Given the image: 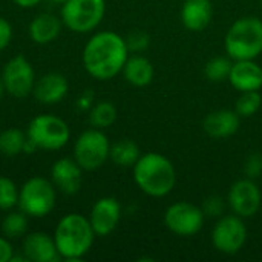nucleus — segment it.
Instances as JSON below:
<instances>
[{
	"label": "nucleus",
	"mask_w": 262,
	"mask_h": 262,
	"mask_svg": "<svg viewBox=\"0 0 262 262\" xmlns=\"http://www.w3.org/2000/svg\"><path fill=\"white\" fill-rule=\"evenodd\" d=\"M2 83L5 88V92L15 97L23 98L32 94L35 86V71L31 64V61L18 54L8 60L2 69Z\"/></svg>",
	"instance_id": "nucleus-9"
},
{
	"label": "nucleus",
	"mask_w": 262,
	"mask_h": 262,
	"mask_svg": "<svg viewBox=\"0 0 262 262\" xmlns=\"http://www.w3.org/2000/svg\"><path fill=\"white\" fill-rule=\"evenodd\" d=\"M140 157H141L140 147L132 140L124 138L111 144L109 160L120 167H134V164L140 160Z\"/></svg>",
	"instance_id": "nucleus-22"
},
{
	"label": "nucleus",
	"mask_w": 262,
	"mask_h": 262,
	"mask_svg": "<svg viewBox=\"0 0 262 262\" xmlns=\"http://www.w3.org/2000/svg\"><path fill=\"white\" fill-rule=\"evenodd\" d=\"M28 140L41 150H60L71 140L68 123L52 114H40L34 117L26 129Z\"/></svg>",
	"instance_id": "nucleus-6"
},
{
	"label": "nucleus",
	"mask_w": 262,
	"mask_h": 262,
	"mask_svg": "<svg viewBox=\"0 0 262 262\" xmlns=\"http://www.w3.org/2000/svg\"><path fill=\"white\" fill-rule=\"evenodd\" d=\"M261 2H262V0H261Z\"/></svg>",
	"instance_id": "nucleus-38"
},
{
	"label": "nucleus",
	"mask_w": 262,
	"mask_h": 262,
	"mask_svg": "<svg viewBox=\"0 0 262 262\" xmlns=\"http://www.w3.org/2000/svg\"><path fill=\"white\" fill-rule=\"evenodd\" d=\"M49 3H52V5H58V6H61V5H64L68 0H48Z\"/></svg>",
	"instance_id": "nucleus-36"
},
{
	"label": "nucleus",
	"mask_w": 262,
	"mask_h": 262,
	"mask_svg": "<svg viewBox=\"0 0 262 262\" xmlns=\"http://www.w3.org/2000/svg\"><path fill=\"white\" fill-rule=\"evenodd\" d=\"M51 181L64 195H75L81 189L83 169L74 158H60L52 164Z\"/></svg>",
	"instance_id": "nucleus-14"
},
{
	"label": "nucleus",
	"mask_w": 262,
	"mask_h": 262,
	"mask_svg": "<svg viewBox=\"0 0 262 262\" xmlns=\"http://www.w3.org/2000/svg\"><path fill=\"white\" fill-rule=\"evenodd\" d=\"M132 169L134 181L138 189L152 198H163L169 195L177 184L175 166L161 154L149 152L141 155Z\"/></svg>",
	"instance_id": "nucleus-3"
},
{
	"label": "nucleus",
	"mask_w": 262,
	"mask_h": 262,
	"mask_svg": "<svg viewBox=\"0 0 262 262\" xmlns=\"http://www.w3.org/2000/svg\"><path fill=\"white\" fill-rule=\"evenodd\" d=\"M17 204H18V187L11 178L0 175V210L9 212Z\"/></svg>",
	"instance_id": "nucleus-28"
},
{
	"label": "nucleus",
	"mask_w": 262,
	"mask_h": 262,
	"mask_svg": "<svg viewBox=\"0 0 262 262\" xmlns=\"http://www.w3.org/2000/svg\"><path fill=\"white\" fill-rule=\"evenodd\" d=\"M14 255V247L11 244V239L0 235V262H9Z\"/></svg>",
	"instance_id": "nucleus-33"
},
{
	"label": "nucleus",
	"mask_w": 262,
	"mask_h": 262,
	"mask_svg": "<svg viewBox=\"0 0 262 262\" xmlns=\"http://www.w3.org/2000/svg\"><path fill=\"white\" fill-rule=\"evenodd\" d=\"M2 235L9 239H18L26 235L28 230V216L18 209V212L9 210L2 220L0 226Z\"/></svg>",
	"instance_id": "nucleus-25"
},
{
	"label": "nucleus",
	"mask_w": 262,
	"mask_h": 262,
	"mask_svg": "<svg viewBox=\"0 0 262 262\" xmlns=\"http://www.w3.org/2000/svg\"><path fill=\"white\" fill-rule=\"evenodd\" d=\"M63 26L77 34H89L98 28L106 12V0H68L60 6Z\"/></svg>",
	"instance_id": "nucleus-7"
},
{
	"label": "nucleus",
	"mask_w": 262,
	"mask_h": 262,
	"mask_svg": "<svg viewBox=\"0 0 262 262\" xmlns=\"http://www.w3.org/2000/svg\"><path fill=\"white\" fill-rule=\"evenodd\" d=\"M261 104L262 97L259 91L241 92V95L238 97L235 103V112L243 118H249V117H253L261 109Z\"/></svg>",
	"instance_id": "nucleus-26"
},
{
	"label": "nucleus",
	"mask_w": 262,
	"mask_h": 262,
	"mask_svg": "<svg viewBox=\"0 0 262 262\" xmlns=\"http://www.w3.org/2000/svg\"><path fill=\"white\" fill-rule=\"evenodd\" d=\"M117 120V107L114 106V103L103 100L98 101L95 104H92V107L89 109V123L92 127L97 129H106L111 127Z\"/></svg>",
	"instance_id": "nucleus-23"
},
{
	"label": "nucleus",
	"mask_w": 262,
	"mask_h": 262,
	"mask_svg": "<svg viewBox=\"0 0 262 262\" xmlns=\"http://www.w3.org/2000/svg\"><path fill=\"white\" fill-rule=\"evenodd\" d=\"M68 91H69L68 78L63 74L49 72L37 78L32 95L38 103L45 106H54L68 95Z\"/></svg>",
	"instance_id": "nucleus-16"
},
{
	"label": "nucleus",
	"mask_w": 262,
	"mask_h": 262,
	"mask_svg": "<svg viewBox=\"0 0 262 262\" xmlns=\"http://www.w3.org/2000/svg\"><path fill=\"white\" fill-rule=\"evenodd\" d=\"M226 52L232 60H255L262 52V20L258 17L238 18L227 31Z\"/></svg>",
	"instance_id": "nucleus-4"
},
{
	"label": "nucleus",
	"mask_w": 262,
	"mask_h": 262,
	"mask_svg": "<svg viewBox=\"0 0 262 262\" xmlns=\"http://www.w3.org/2000/svg\"><path fill=\"white\" fill-rule=\"evenodd\" d=\"M204 216L206 215L201 207L187 201H180L169 206L164 213V224L178 236H192L201 230Z\"/></svg>",
	"instance_id": "nucleus-11"
},
{
	"label": "nucleus",
	"mask_w": 262,
	"mask_h": 262,
	"mask_svg": "<svg viewBox=\"0 0 262 262\" xmlns=\"http://www.w3.org/2000/svg\"><path fill=\"white\" fill-rule=\"evenodd\" d=\"M129 57L126 38L114 31L95 32L83 48V66L86 72L100 81L112 80L123 71Z\"/></svg>",
	"instance_id": "nucleus-1"
},
{
	"label": "nucleus",
	"mask_w": 262,
	"mask_h": 262,
	"mask_svg": "<svg viewBox=\"0 0 262 262\" xmlns=\"http://www.w3.org/2000/svg\"><path fill=\"white\" fill-rule=\"evenodd\" d=\"M224 203L220 196H209L203 204V212L207 216H220L223 213Z\"/></svg>",
	"instance_id": "nucleus-31"
},
{
	"label": "nucleus",
	"mask_w": 262,
	"mask_h": 262,
	"mask_svg": "<svg viewBox=\"0 0 262 262\" xmlns=\"http://www.w3.org/2000/svg\"><path fill=\"white\" fill-rule=\"evenodd\" d=\"M213 17V5L210 0H186L181 8L183 26L192 32L206 29Z\"/></svg>",
	"instance_id": "nucleus-19"
},
{
	"label": "nucleus",
	"mask_w": 262,
	"mask_h": 262,
	"mask_svg": "<svg viewBox=\"0 0 262 262\" xmlns=\"http://www.w3.org/2000/svg\"><path fill=\"white\" fill-rule=\"evenodd\" d=\"M262 172V157L259 154H252L244 163V173L247 178H256Z\"/></svg>",
	"instance_id": "nucleus-30"
},
{
	"label": "nucleus",
	"mask_w": 262,
	"mask_h": 262,
	"mask_svg": "<svg viewBox=\"0 0 262 262\" xmlns=\"http://www.w3.org/2000/svg\"><path fill=\"white\" fill-rule=\"evenodd\" d=\"M12 2L23 9H31V8H35L41 0H12Z\"/></svg>",
	"instance_id": "nucleus-35"
},
{
	"label": "nucleus",
	"mask_w": 262,
	"mask_h": 262,
	"mask_svg": "<svg viewBox=\"0 0 262 262\" xmlns=\"http://www.w3.org/2000/svg\"><path fill=\"white\" fill-rule=\"evenodd\" d=\"M3 94H5V88H3V83H2V77H0V100H2V97H3Z\"/></svg>",
	"instance_id": "nucleus-37"
},
{
	"label": "nucleus",
	"mask_w": 262,
	"mask_h": 262,
	"mask_svg": "<svg viewBox=\"0 0 262 262\" xmlns=\"http://www.w3.org/2000/svg\"><path fill=\"white\" fill-rule=\"evenodd\" d=\"M229 81L239 92L259 91L262 88V68L255 60H233Z\"/></svg>",
	"instance_id": "nucleus-17"
},
{
	"label": "nucleus",
	"mask_w": 262,
	"mask_h": 262,
	"mask_svg": "<svg viewBox=\"0 0 262 262\" xmlns=\"http://www.w3.org/2000/svg\"><path fill=\"white\" fill-rule=\"evenodd\" d=\"M247 241V227L241 216H223L212 230L213 247L224 255H236Z\"/></svg>",
	"instance_id": "nucleus-10"
},
{
	"label": "nucleus",
	"mask_w": 262,
	"mask_h": 262,
	"mask_svg": "<svg viewBox=\"0 0 262 262\" xmlns=\"http://www.w3.org/2000/svg\"><path fill=\"white\" fill-rule=\"evenodd\" d=\"M232 63L233 61H232L230 57H227V58L226 57H215V58L209 60L206 63V68H204V74H206L207 80L213 81V83L229 80Z\"/></svg>",
	"instance_id": "nucleus-27"
},
{
	"label": "nucleus",
	"mask_w": 262,
	"mask_h": 262,
	"mask_svg": "<svg viewBox=\"0 0 262 262\" xmlns=\"http://www.w3.org/2000/svg\"><path fill=\"white\" fill-rule=\"evenodd\" d=\"M57 201V189L45 177H31L18 189V209L28 218L48 216Z\"/></svg>",
	"instance_id": "nucleus-5"
},
{
	"label": "nucleus",
	"mask_w": 262,
	"mask_h": 262,
	"mask_svg": "<svg viewBox=\"0 0 262 262\" xmlns=\"http://www.w3.org/2000/svg\"><path fill=\"white\" fill-rule=\"evenodd\" d=\"M121 220V206L118 200L112 196H103L94 203L89 223L97 236H107L111 235Z\"/></svg>",
	"instance_id": "nucleus-13"
},
{
	"label": "nucleus",
	"mask_w": 262,
	"mask_h": 262,
	"mask_svg": "<svg viewBox=\"0 0 262 262\" xmlns=\"http://www.w3.org/2000/svg\"><path fill=\"white\" fill-rule=\"evenodd\" d=\"M61 29H63L61 18H58L51 12H40L31 20L28 26V34L35 45H49L58 38Z\"/></svg>",
	"instance_id": "nucleus-20"
},
{
	"label": "nucleus",
	"mask_w": 262,
	"mask_h": 262,
	"mask_svg": "<svg viewBox=\"0 0 262 262\" xmlns=\"http://www.w3.org/2000/svg\"><path fill=\"white\" fill-rule=\"evenodd\" d=\"M109 152L111 143L106 134L97 127L81 132L74 143V160L88 172L100 169L109 160Z\"/></svg>",
	"instance_id": "nucleus-8"
},
{
	"label": "nucleus",
	"mask_w": 262,
	"mask_h": 262,
	"mask_svg": "<svg viewBox=\"0 0 262 262\" xmlns=\"http://www.w3.org/2000/svg\"><path fill=\"white\" fill-rule=\"evenodd\" d=\"M126 45H127L129 51L138 52V51H143V49L147 48L149 37H147V34H144L141 31H135V32L129 34V37L126 38Z\"/></svg>",
	"instance_id": "nucleus-29"
},
{
	"label": "nucleus",
	"mask_w": 262,
	"mask_h": 262,
	"mask_svg": "<svg viewBox=\"0 0 262 262\" xmlns=\"http://www.w3.org/2000/svg\"><path fill=\"white\" fill-rule=\"evenodd\" d=\"M239 115L230 109H220L209 114L203 121L204 132L216 140L229 138L239 129Z\"/></svg>",
	"instance_id": "nucleus-18"
},
{
	"label": "nucleus",
	"mask_w": 262,
	"mask_h": 262,
	"mask_svg": "<svg viewBox=\"0 0 262 262\" xmlns=\"http://www.w3.org/2000/svg\"><path fill=\"white\" fill-rule=\"evenodd\" d=\"M28 137L17 127H9L0 132V154L5 157H17L23 154Z\"/></svg>",
	"instance_id": "nucleus-24"
},
{
	"label": "nucleus",
	"mask_w": 262,
	"mask_h": 262,
	"mask_svg": "<svg viewBox=\"0 0 262 262\" xmlns=\"http://www.w3.org/2000/svg\"><path fill=\"white\" fill-rule=\"evenodd\" d=\"M261 190L252 178L238 180L229 190V206L241 218L255 216L261 207Z\"/></svg>",
	"instance_id": "nucleus-12"
},
{
	"label": "nucleus",
	"mask_w": 262,
	"mask_h": 262,
	"mask_svg": "<svg viewBox=\"0 0 262 262\" xmlns=\"http://www.w3.org/2000/svg\"><path fill=\"white\" fill-rule=\"evenodd\" d=\"M52 236L60 258L68 262H77L89 253L97 235L89 218L80 213H68L57 223Z\"/></svg>",
	"instance_id": "nucleus-2"
},
{
	"label": "nucleus",
	"mask_w": 262,
	"mask_h": 262,
	"mask_svg": "<svg viewBox=\"0 0 262 262\" xmlns=\"http://www.w3.org/2000/svg\"><path fill=\"white\" fill-rule=\"evenodd\" d=\"M21 253L29 262H55L61 259L54 236L45 232H32L25 235Z\"/></svg>",
	"instance_id": "nucleus-15"
},
{
	"label": "nucleus",
	"mask_w": 262,
	"mask_h": 262,
	"mask_svg": "<svg viewBox=\"0 0 262 262\" xmlns=\"http://www.w3.org/2000/svg\"><path fill=\"white\" fill-rule=\"evenodd\" d=\"M11 40H12V26L6 18L0 17V51L6 49Z\"/></svg>",
	"instance_id": "nucleus-32"
},
{
	"label": "nucleus",
	"mask_w": 262,
	"mask_h": 262,
	"mask_svg": "<svg viewBox=\"0 0 262 262\" xmlns=\"http://www.w3.org/2000/svg\"><path fill=\"white\" fill-rule=\"evenodd\" d=\"M92 94L88 92V94H83L78 100V107L80 109H91L92 107Z\"/></svg>",
	"instance_id": "nucleus-34"
},
{
	"label": "nucleus",
	"mask_w": 262,
	"mask_h": 262,
	"mask_svg": "<svg viewBox=\"0 0 262 262\" xmlns=\"http://www.w3.org/2000/svg\"><path fill=\"white\" fill-rule=\"evenodd\" d=\"M121 72L124 75V80L135 88H144L150 84L155 74L152 63L143 55L127 57Z\"/></svg>",
	"instance_id": "nucleus-21"
}]
</instances>
